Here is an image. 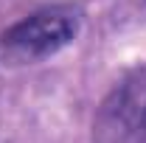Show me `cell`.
<instances>
[{
	"label": "cell",
	"mask_w": 146,
	"mask_h": 143,
	"mask_svg": "<svg viewBox=\"0 0 146 143\" xmlns=\"http://www.w3.org/2000/svg\"><path fill=\"white\" fill-rule=\"evenodd\" d=\"M79 25H82V14L76 6H48L6 28L0 36V45L9 54L34 62L70 45L73 36L79 34Z\"/></svg>",
	"instance_id": "cell-1"
},
{
	"label": "cell",
	"mask_w": 146,
	"mask_h": 143,
	"mask_svg": "<svg viewBox=\"0 0 146 143\" xmlns=\"http://www.w3.org/2000/svg\"><path fill=\"white\" fill-rule=\"evenodd\" d=\"M98 143H146V70H135L107 95L96 118Z\"/></svg>",
	"instance_id": "cell-2"
}]
</instances>
